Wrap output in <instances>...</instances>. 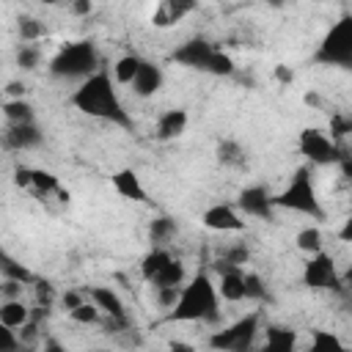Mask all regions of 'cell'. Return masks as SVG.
<instances>
[{"label":"cell","instance_id":"cell-1","mask_svg":"<svg viewBox=\"0 0 352 352\" xmlns=\"http://www.w3.org/2000/svg\"><path fill=\"white\" fill-rule=\"evenodd\" d=\"M72 104L91 116V118H99V121H110V124H118V126H132V118L116 91V80L107 74V72H94L91 77H85L74 94H72Z\"/></svg>","mask_w":352,"mask_h":352},{"label":"cell","instance_id":"cell-2","mask_svg":"<svg viewBox=\"0 0 352 352\" xmlns=\"http://www.w3.org/2000/svg\"><path fill=\"white\" fill-rule=\"evenodd\" d=\"M170 322H204L217 324L220 322V292L214 280L206 272H198L182 286V294L176 305L168 311Z\"/></svg>","mask_w":352,"mask_h":352},{"label":"cell","instance_id":"cell-3","mask_svg":"<svg viewBox=\"0 0 352 352\" xmlns=\"http://www.w3.org/2000/svg\"><path fill=\"white\" fill-rule=\"evenodd\" d=\"M94 72H99V50L94 41H72L58 50V55L50 60V74L58 80H85Z\"/></svg>","mask_w":352,"mask_h":352},{"label":"cell","instance_id":"cell-4","mask_svg":"<svg viewBox=\"0 0 352 352\" xmlns=\"http://www.w3.org/2000/svg\"><path fill=\"white\" fill-rule=\"evenodd\" d=\"M272 201H275V209H289V212L308 214V217H316V220L324 214V209L319 204V195H316V187H314L311 173H308L305 165L294 170L289 187L280 190L278 195H272Z\"/></svg>","mask_w":352,"mask_h":352},{"label":"cell","instance_id":"cell-5","mask_svg":"<svg viewBox=\"0 0 352 352\" xmlns=\"http://www.w3.org/2000/svg\"><path fill=\"white\" fill-rule=\"evenodd\" d=\"M314 60L322 66H336L352 72V14H344L319 41Z\"/></svg>","mask_w":352,"mask_h":352},{"label":"cell","instance_id":"cell-6","mask_svg":"<svg viewBox=\"0 0 352 352\" xmlns=\"http://www.w3.org/2000/svg\"><path fill=\"white\" fill-rule=\"evenodd\" d=\"M258 330H261V314L253 311V314H245L242 319L231 322L228 327L212 333L209 346L212 349H223V352H242V349H250L253 346Z\"/></svg>","mask_w":352,"mask_h":352},{"label":"cell","instance_id":"cell-7","mask_svg":"<svg viewBox=\"0 0 352 352\" xmlns=\"http://www.w3.org/2000/svg\"><path fill=\"white\" fill-rule=\"evenodd\" d=\"M297 146H300V154L308 160V165H338L344 148L338 146L336 138L324 135L322 129L316 126H305L297 138Z\"/></svg>","mask_w":352,"mask_h":352},{"label":"cell","instance_id":"cell-8","mask_svg":"<svg viewBox=\"0 0 352 352\" xmlns=\"http://www.w3.org/2000/svg\"><path fill=\"white\" fill-rule=\"evenodd\" d=\"M302 283L314 292H324V289H341V278L336 272V261L330 253L319 250L314 256L305 258L302 267Z\"/></svg>","mask_w":352,"mask_h":352},{"label":"cell","instance_id":"cell-9","mask_svg":"<svg viewBox=\"0 0 352 352\" xmlns=\"http://www.w3.org/2000/svg\"><path fill=\"white\" fill-rule=\"evenodd\" d=\"M214 55H217V47H214L212 41L195 36V38H187L184 44H179V47L173 50L170 60L179 63V66H184V69H195V72H206V74H209Z\"/></svg>","mask_w":352,"mask_h":352},{"label":"cell","instance_id":"cell-10","mask_svg":"<svg viewBox=\"0 0 352 352\" xmlns=\"http://www.w3.org/2000/svg\"><path fill=\"white\" fill-rule=\"evenodd\" d=\"M236 206L242 209V214L258 217V220H275V201L272 192L264 184H250L242 187L236 195Z\"/></svg>","mask_w":352,"mask_h":352},{"label":"cell","instance_id":"cell-11","mask_svg":"<svg viewBox=\"0 0 352 352\" xmlns=\"http://www.w3.org/2000/svg\"><path fill=\"white\" fill-rule=\"evenodd\" d=\"M214 267H217V272H220V283H217L220 297L228 300V302L248 300V297H245V272H242V267L228 264V261H223V258H220Z\"/></svg>","mask_w":352,"mask_h":352},{"label":"cell","instance_id":"cell-12","mask_svg":"<svg viewBox=\"0 0 352 352\" xmlns=\"http://www.w3.org/2000/svg\"><path fill=\"white\" fill-rule=\"evenodd\" d=\"M88 297L102 308V314H104L107 319L118 322L124 330L129 327V314H126V308H124V300H121L110 286H91V289H88Z\"/></svg>","mask_w":352,"mask_h":352},{"label":"cell","instance_id":"cell-13","mask_svg":"<svg viewBox=\"0 0 352 352\" xmlns=\"http://www.w3.org/2000/svg\"><path fill=\"white\" fill-rule=\"evenodd\" d=\"M204 226L209 228V231H245V220H242V214L231 206V204H214V206H209L206 212H204Z\"/></svg>","mask_w":352,"mask_h":352},{"label":"cell","instance_id":"cell-14","mask_svg":"<svg viewBox=\"0 0 352 352\" xmlns=\"http://www.w3.org/2000/svg\"><path fill=\"white\" fill-rule=\"evenodd\" d=\"M44 143V132L33 124H6V146L16 148V151H28V148H38Z\"/></svg>","mask_w":352,"mask_h":352},{"label":"cell","instance_id":"cell-15","mask_svg":"<svg viewBox=\"0 0 352 352\" xmlns=\"http://www.w3.org/2000/svg\"><path fill=\"white\" fill-rule=\"evenodd\" d=\"M187 121H190V116H187V110H184V107L165 110V113L157 118V124H154V138H157V140H162V143L176 140V138H182V135H184Z\"/></svg>","mask_w":352,"mask_h":352},{"label":"cell","instance_id":"cell-16","mask_svg":"<svg viewBox=\"0 0 352 352\" xmlns=\"http://www.w3.org/2000/svg\"><path fill=\"white\" fill-rule=\"evenodd\" d=\"M198 6V0H160V6L151 14V22L157 28H170L176 22H182L187 14H192Z\"/></svg>","mask_w":352,"mask_h":352},{"label":"cell","instance_id":"cell-17","mask_svg":"<svg viewBox=\"0 0 352 352\" xmlns=\"http://www.w3.org/2000/svg\"><path fill=\"white\" fill-rule=\"evenodd\" d=\"M110 182H113V190H116L121 198H126V201H138V204H146V201H148L146 187H143L140 176H138L132 168H121V170H116V173L110 176Z\"/></svg>","mask_w":352,"mask_h":352},{"label":"cell","instance_id":"cell-18","mask_svg":"<svg viewBox=\"0 0 352 352\" xmlns=\"http://www.w3.org/2000/svg\"><path fill=\"white\" fill-rule=\"evenodd\" d=\"M162 80H165L162 69H160L157 63H151V60H143V63H140V72H138L135 80H132V91H135L140 99H148V96H154V94L162 88Z\"/></svg>","mask_w":352,"mask_h":352},{"label":"cell","instance_id":"cell-19","mask_svg":"<svg viewBox=\"0 0 352 352\" xmlns=\"http://www.w3.org/2000/svg\"><path fill=\"white\" fill-rule=\"evenodd\" d=\"M264 346L278 349V352H289L297 346V333L286 324H270V327H264Z\"/></svg>","mask_w":352,"mask_h":352},{"label":"cell","instance_id":"cell-20","mask_svg":"<svg viewBox=\"0 0 352 352\" xmlns=\"http://www.w3.org/2000/svg\"><path fill=\"white\" fill-rule=\"evenodd\" d=\"M217 162L226 165V168H242L248 162V154H245V146L234 138H223L217 143Z\"/></svg>","mask_w":352,"mask_h":352},{"label":"cell","instance_id":"cell-21","mask_svg":"<svg viewBox=\"0 0 352 352\" xmlns=\"http://www.w3.org/2000/svg\"><path fill=\"white\" fill-rule=\"evenodd\" d=\"M25 322H30V308L22 302V297L3 300V305H0V324H8L14 330H19Z\"/></svg>","mask_w":352,"mask_h":352},{"label":"cell","instance_id":"cell-22","mask_svg":"<svg viewBox=\"0 0 352 352\" xmlns=\"http://www.w3.org/2000/svg\"><path fill=\"white\" fill-rule=\"evenodd\" d=\"M170 258H173V256H170L162 245H154V248L140 258V275H143V280H148V283H151V280L160 275V270H162Z\"/></svg>","mask_w":352,"mask_h":352},{"label":"cell","instance_id":"cell-23","mask_svg":"<svg viewBox=\"0 0 352 352\" xmlns=\"http://www.w3.org/2000/svg\"><path fill=\"white\" fill-rule=\"evenodd\" d=\"M176 231H179V226H176V220L173 217H168V214H160V217H154L151 223H148V239H151V245H168L173 236H176Z\"/></svg>","mask_w":352,"mask_h":352},{"label":"cell","instance_id":"cell-24","mask_svg":"<svg viewBox=\"0 0 352 352\" xmlns=\"http://www.w3.org/2000/svg\"><path fill=\"white\" fill-rule=\"evenodd\" d=\"M140 63H143V58H140V55H135V52L121 55V58L116 60V66H113V80H116V82H121V85H132L135 74L140 72Z\"/></svg>","mask_w":352,"mask_h":352},{"label":"cell","instance_id":"cell-25","mask_svg":"<svg viewBox=\"0 0 352 352\" xmlns=\"http://www.w3.org/2000/svg\"><path fill=\"white\" fill-rule=\"evenodd\" d=\"M3 116H6V124H33L36 121L33 104L25 99H8L3 104Z\"/></svg>","mask_w":352,"mask_h":352},{"label":"cell","instance_id":"cell-26","mask_svg":"<svg viewBox=\"0 0 352 352\" xmlns=\"http://www.w3.org/2000/svg\"><path fill=\"white\" fill-rule=\"evenodd\" d=\"M151 286H154V289H160V286H184V264H182L179 258H170V261L160 270V275L151 280Z\"/></svg>","mask_w":352,"mask_h":352},{"label":"cell","instance_id":"cell-27","mask_svg":"<svg viewBox=\"0 0 352 352\" xmlns=\"http://www.w3.org/2000/svg\"><path fill=\"white\" fill-rule=\"evenodd\" d=\"M30 190L44 201L47 195L60 192V182H58V176L50 173V170H44V168H33V187H30Z\"/></svg>","mask_w":352,"mask_h":352},{"label":"cell","instance_id":"cell-28","mask_svg":"<svg viewBox=\"0 0 352 352\" xmlns=\"http://www.w3.org/2000/svg\"><path fill=\"white\" fill-rule=\"evenodd\" d=\"M294 245H297V250H300V253L314 256V253H319V250H322V231H319L316 226H305V228H300V231H297Z\"/></svg>","mask_w":352,"mask_h":352},{"label":"cell","instance_id":"cell-29","mask_svg":"<svg viewBox=\"0 0 352 352\" xmlns=\"http://www.w3.org/2000/svg\"><path fill=\"white\" fill-rule=\"evenodd\" d=\"M16 33H19V38H22V41L33 44V41H38V38L44 36V22H41V19H36V16L22 14V16L16 19Z\"/></svg>","mask_w":352,"mask_h":352},{"label":"cell","instance_id":"cell-30","mask_svg":"<svg viewBox=\"0 0 352 352\" xmlns=\"http://www.w3.org/2000/svg\"><path fill=\"white\" fill-rule=\"evenodd\" d=\"M0 270H3V278H14V280H22L25 286H33L36 283V275L25 267V264H19V261H14L11 256H3V264H0Z\"/></svg>","mask_w":352,"mask_h":352},{"label":"cell","instance_id":"cell-31","mask_svg":"<svg viewBox=\"0 0 352 352\" xmlns=\"http://www.w3.org/2000/svg\"><path fill=\"white\" fill-rule=\"evenodd\" d=\"M69 316H72V322H77V324H96V322L102 319V308L88 297L82 305H77L74 311H69Z\"/></svg>","mask_w":352,"mask_h":352},{"label":"cell","instance_id":"cell-32","mask_svg":"<svg viewBox=\"0 0 352 352\" xmlns=\"http://www.w3.org/2000/svg\"><path fill=\"white\" fill-rule=\"evenodd\" d=\"M41 63V50L36 47V44H22L19 50H16V66L22 69V72H33L36 66Z\"/></svg>","mask_w":352,"mask_h":352},{"label":"cell","instance_id":"cell-33","mask_svg":"<svg viewBox=\"0 0 352 352\" xmlns=\"http://www.w3.org/2000/svg\"><path fill=\"white\" fill-rule=\"evenodd\" d=\"M341 346H344V341L338 336L327 333V330H314V336H311V349L314 352H319V349H341Z\"/></svg>","mask_w":352,"mask_h":352},{"label":"cell","instance_id":"cell-34","mask_svg":"<svg viewBox=\"0 0 352 352\" xmlns=\"http://www.w3.org/2000/svg\"><path fill=\"white\" fill-rule=\"evenodd\" d=\"M245 297L248 300H267V286L256 272H245Z\"/></svg>","mask_w":352,"mask_h":352},{"label":"cell","instance_id":"cell-35","mask_svg":"<svg viewBox=\"0 0 352 352\" xmlns=\"http://www.w3.org/2000/svg\"><path fill=\"white\" fill-rule=\"evenodd\" d=\"M234 60H231V55L228 52H223V50H217V55H214V60H212V69H209V74H214V77H231L234 74Z\"/></svg>","mask_w":352,"mask_h":352},{"label":"cell","instance_id":"cell-36","mask_svg":"<svg viewBox=\"0 0 352 352\" xmlns=\"http://www.w3.org/2000/svg\"><path fill=\"white\" fill-rule=\"evenodd\" d=\"M346 135H352V116L336 113V116L330 118V138H336V140H344Z\"/></svg>","mask_w":352,"mask_h":352},{"label":"cell","instance_id":"cell-37","mask_svg":"<svg viewBox=\"0 0 352 352\" xmlns=\"http://www.w3.org/2000/svg\"><path fill=\"white\" fill-rule=\"evenodd\" d=\"M154 292H157V302L170 311V308L176 305L179 294H182V286H160V289H154Z\"/></svg>","mask_w":352,"mask_h":352},{"label":"cell","instance_id":"cell-38","mask_svg":"<svg viewBox=\"0 0 352 352\" xmlns=\"http://www.w3.org/2000/svg\"><path fill=\"white\" fill-rule=\"evenodd\" d=\"M33 289H36V302L52 308V302H55V289H52V283H50V280H36Z\"/></svg>","mask_w":352,"mask_h":352},{"label":"cell","instance_id":"cell-39","mask_svg":"<svg viewBox=\"0 0 352 352\" xmlns=\"http://www.w3.org/2000/svg\"><path fill=\"white\" fill-rule=\"evenodd\" d=\"M38 330H41V322H36V319L25 322V324L19 327V341H22V346H33V344L38 341Z\"/></svg>","mask_w":352,"mask_h":352},{"label":"cell","instance_id":"cell-40","mask_svg":"<svg viewBox=\"0 0 352 352\" xmlns=\"http://www.w3.org/2000/svg\"><path fill=\"white\" fill-rule=\"evenodd\" d=\"M248 258H250V253H248V248H245V245H234V248H228V250L223 253V261L236 264V267H242Z\"/></svg>","mask_w":352,"mask_h":352},{"label":"cell","instance_id":"cell-41","mask_svg":"<svg viewBox=\"0 0 352 352\" xmlns=\"http://www.w3.org/2000/svg\"><path fill=\"white\" fill-rule=\"evenodd\" d=\"M85 300H88V297H85L82 292H77V289H69V292H63V294H60V305H63L66 311H74V308H77V305H82Z\"/></svg>","mask_w":352,"mask_h":352},{"label":"cell","instance_id":"cell-42","mask_svg":"<svg viewBox=\"0 0 352 352\" xmlns=\"http://www.w3.org/2000/svg\"><path fill=\"white\" fill-rule=\"evenodd\" d=\"M22 289H25L22 280L3 278V300H16V297H22Z\"/></svg>","mask_w":352,"mask_h":352},{"label":"cell","instance_id":"cell-43","mask_svg":"<svg viewBox=\"0 0 352 352\" xmlns=\"http://www.w3.org/2000/svg\"><path fill=\"white\" fill-rule=\"evenodd\" d=\"M14 184L22 187V190H30V187H33V168L19 165V168L14 170Z\"/></svg>","mask_w":352,"mask_h":352},{"label":"cell","instance_id":"cell-44","mask_svg":"<svg viewBox=\"0 0 352 352\" xmlns=\"http://www.w3.org/2000/svg\"><path fill=\"white\" fill-rule=\"evenodd\" d=\"M69 6H72V11H74L77 16H88V14H91V8H94V3H91V0H69Z\"/></svg>","mask_w":352,"mask_h":352},{"label":"cell","instance_id":"cell-45","mask_svg":"<svg viewBox=\"0 0 352 352\" xmlns=\"http://www.w3.org/2000/svg\"><path fill=\"white\" fill-rule=\"evenodd\" d=\"M6 94H8L11 99H22V96H25V82H19V80H11V82L6 85Z\"/></svg>","mask_w":352,"mask_h":352},{"label":"cell","instance_id":"cell-46","mask_svg":"<svg viewBox=\"0 0 352 352\" xmlns=\"http://www.w3.org/2000/svg\"><path fill=\"white\" fill-rule=\"evenodd\" d=\"M338 168H341L344 179H346V182H352V157H349L346 151L341 154V160H338Z\"/></svg>","mask_w":352,"mask_h":352},{"label":"cell","instance_id":"cell-47","mask_svg":"<svg viewBox=\"0 0 352 352\" xmlns=\"http://www.w3.org/2000/svg\"><path fill=\"white\" fill-rule=\"evenodd\" d=\"M338 239L341 242H352V214L344 220V226L338 228Z\"/></svg>","mask_w":352,"mask_h":352},{"label":"cell","instance_id":"cell-48","mask_svg":"<svg viewBox=\"0 0 352 352\" xmlns=\"http://www.w3.org/2000/svg\"><path fill=\"white\" fill-rule=\"evenodd\" d=\"M275 77H278V82H292L294 80V72L289 66H275Z\"/></svg>","mask_w":352,"mask_h":352},{"label":"cell","instance_id":"cell-49","mask_svg":"<svg viewBox=\"0 0 352 352\" xmlns=\"http://www.w3.org/2000/svg\"><path fill=\"white\" fill-rule=\"evenodd\" d=\"M341 286H344L346 292H352V267H349V270L341 275Z\"/></svg>","mask_w":352,"mask_h":352},{"label":"cell","instance_id":"cell-50","mask_svg":"<svg viewBox=\"0 0 352 352\" xmlns=\"http://www.w3.org/2000/svg\"><path fill=\"white\" fill-rule=\"evenodd\" d=\"M267 3H270V6H272V8H280V6H286V3H289V0H267Z\"/></svg>","mask_w":352,"mask_h":352},{"label":"cell","instance_id":"cell-51","mask_svg":"<svg viewBox=\"0 0 352 352\" xmlns=\"http://www.w3.org/2000/svg\"><path fill=\"white\" fill-rule=\"evenodd\" d=\"M38 3H55V0H38Z\"/></svg>","mask_w":352,"mask_h":352},{"label":"cell","instance_id":"cell-52","mask_svg":"<svg viewBox=\"0 0 352 352\" xmlns=\"http://www.w3.org/2000/svg\"><path fill=\"white\" fill-rule=\"evenodd\" d=\"M346 154H349V157H352V148H346Z\"/></svg>","mask_w":352,"mask_h":352}]
</instances>
